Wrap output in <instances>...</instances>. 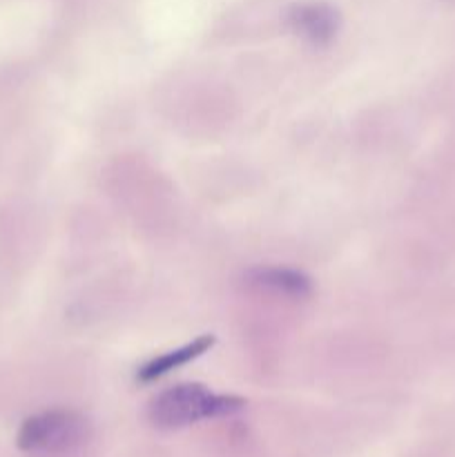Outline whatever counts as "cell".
Wrapping results in <instances>:
<instances>
[{
	"instance_id": "cell-1",
	"label": "cell",
	"mask_w": 455,
	"mask_h": 457,
	"mask_svg": "<svg viewBox=\"0 0 455 457\" xmlns=\"http://www.w3.org/2000/svg\"><path fill=\"white\" fill-rule=\"evenodd\" d=\"M241 397L219 395L201 384H178L156 395L150 404V420L156 428H183L212 418L239 413Z\"/></svg>"
},
{
	"instance_id": "cell-2",
	"label": "cell",
	"mask_w": 455,
	"mask_h": 457,
	"mask_svg": "<svg viewBox=\"0 0 455 457\" xmlns=\"http://www.w3.org/2000/svg\"><path fill=\"white\" fill-rule=\"evenodd\" d=\"M89 440L85 415L70 409H52L27 418L18 428L16 445L25 453H65Z\"/></svg>"
},
{
	"instance_id": "cell-5",
	"label": "cell",
	"mask_w": 455,
	"mask_h": 457,
	"mask_svg": "<svg viewBox=\"0 0 455 457\" xmlns=\"http://www.w3.org/2000/svg\"><path fill=\"white\" fill-rule=\"evenodd\" d=\"M212 344H214V337L203 335V337L194 339V342L187 344V346L154 357V360H150L145 366L138 369V375H136L138 382H154V379L163 378V375H168L170 370L178 369V366H186L187 361L196 360V357H201L203 353H208Z\"/></svg>"
},
{
	"instance_id": "cell-3",
	"label": "cell",
	"mask_w": 455,
	"mask_h": 457,
	"mask_svg": "<svg viewBox=\"0 0 455 457\" xmlns=\"http://www.w3.org/2000/svg\"><path fill=\"white\" fill-rule=\"evenodd\" d=\"M288 22L312 45H328L337 36L339 13L326 3H302L290 9Z\"/></svg>"
},
{
	"instance_id": "cell-4",
	"label": "cell",
	"mask_w": 455,
	"mask_h": 457,
	"mask_svg": "<svg viewBox=\"0 0 455 457\" xmlns=\"http://www.w3.org/2000/svg\"><path fill=\"white\" fill-rule=\"evenodd\" d=\"M248 279L254 288L266 290L277 297L306 299L312 293L310 279L293 268H254Z\"/></svg>"
}]
</instances>
